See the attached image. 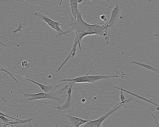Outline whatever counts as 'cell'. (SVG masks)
I'll list each match as a JSON object with an SVG mask.
<instances>
[{
    "mask_svg": "<svg viewBox=\"0 0 159 127\" xmlns=\"http://www.w3.org/2000/svg\"><path fill=\"white\" fill-rule=\"evenodd\" d=\"M66 17L67 22L65 29L66 31L74 30L75 32L80 52L82 50L80 42L85 36L95 34L102 36L105 38L107 36V25H100L96 22H93L92 24L86 23L83 19L81 12L80 10L76 19L70 12H69V15L67 16Z\"/></svg>",
    "mask_w": 159,
    "mask_h": 127,
    "instance_id": "6da1fadb",
    "label": "cell"
},
{
    "mask_svg": "<svg viewBox=\"0 0 159 127\" xmlns=\"http://www.w3.org/2000/svg\"><path fill=\"white\" fill-rule=\"evenodd\" d=\"M69 86L70 85L66 83L64 88L62 89H57L48 93L42 92L34 94L25 93L19 89V90L23 94V96L25 97L24 100L21 99L20 102L21 103L25 101L28 102L39 99H50L55 100L61 103L63 101V98L61 94L63 93V91Z\"/></svg>",
    "mask_w": 159,
    "mask_h": 127,
    "instance_id": "7a4b0ae2",
    "label": "cell"
},
{
    "mask_svg": "<svg viewBox=\"0 0 159 127\" xmlns=\"http://www.w3.org/2000/svg\"><path fill=\"white\" fill-rule=\"evenodd\" d=\"M91 71H89L86 75L83 76H79L73 79H64L61 80V81H69L71 84L75 83L89 82L93 83L102 79H107L111 77H117L123 76L125 75V73H123L119 75L112 76H103L100 74L88 76V74Z\"/></svg>",
    "mask_w": 159,
    "mask_h": 127,
    "instance_id": "3957f363",
    "label": "cell"
},
{
    "mask_svg": "<svg viewBox=\"0 0 159 127\" xmlns=\"http://www.w3.org/2000/svg\"><path fill=\"white\" fill-rule=\"evenodd\" d=\"M34 15L37 16L39 18L46 22L48 24V25L51 27V28L50 31H51L52 29H54L57 32V34L56 36V37L58 36L62 35L68 36L69 35L68 33H69L72 32L71 31H64L62 30L60 26L61 25L65 26V25L61 24L60 21L57 22L52 20L49 18L48 15L39 11L35 12L34 13Z\"/></svg>",
    "mask_w": 159,
    "mask_h": 127,
    "instance_id": "277c9868",
    "label": "cell"
},
{
    "mask_svg": "<svg viewBox=\"0 0 159 127\" xmlns=\"http://www.w3.org/2000/svg\"><path fill=\"white\" fill-rule=\"evenodd\" d=\"M74 83L71 84L66 89V92L68 94L66 99H64V103L60 106L56 107L58 112L61 113H67L73 116L74 115L76 103L71 97L72 88Z\"/></svg>",
    "mask_w": 159,
    "mask_h": 127,
    "instance_id": "5b68a950",
    "label": "cell"
},
{
    "mask_svg": "<svg viewBox=\"0 0 159 127\" xmlns=\"http://www.w3.org/2000/svg\"><path fill=\"white\" fill-rule=\"evenodd\" d=\"M124 104H122L118 105L114 108H113L111 110L101 116L98 119L94 120H91L83 124L80 127H102V124L106 118L111 115Z\"/></svg>",
    "mask_w": 159,
    "mask_h": 127,
    "instance_id": "8992f818",
    "label": "cell"
},
{
    "mask_svg": "<svg viewBox=\"0 0 159 127\" xmlns=\"http://www.w3.org/2000/svg\"><path fill=\"white\" fill-rule=\"evenodd\" d=\"M10 74L12 76L13 75L23 79L30 81L33 82L34 84L39 86L42 89L43 92L45 93H49L52 91L57 90L63 84V83L57 84L56 83H53L52 84H50L48 85H44L36 82L31 79L23 77L20 76L19 75H17L11 73Z\"/></svg>",
    "mask_w": 159,
    "mask_h": 127,
    "instance_id": "52a82bcc",
    "label": "cell"
},
{
    "mask_svg": "<svg viewBox=\"0 0 159 127\" xmlns=\"http://www.w3.org/2000/svg\"><path fill=\"white\" fill-rule=\"evenodd\" d=\"M118 19L116 20L112 24L109 25L107 29V36L105 38L106 41V44H108V42H111L114 44L115 42V34L117 28L116 27V24Z\"/></svg>",
    "mask_w": 159,
    "mask_h": 127,
    "instance_id": "ba28073f",
    "label": "cell"
},
{
    "mask_svg": "<svg viewBox=\"0 0 159 127\" xmlns=\"http://www.w3.org/2000/svg\"><path fill=\"white\" fill-rule=\"evenodd\" d=\"M66 118L71 127H80L83 124L91 120L83 119L69 114L67 115Z\"/></svg>",
    "mask_w": 159,
    "mask_h": 127,
    "instance_id": "9c48e42d",
    "label": "cell"
},
{
    "mask_svg": "<svg viewBox=\"0 0 159 127\" xmlns=\"http://www.w3.org/2000/svg\"><path fill=\"white\" fill-rule=\"evenodd\" d=\"M120 7L118 4V2H117L116 3L115 7L112 11L109 20L104 24L108 26L115 22L116 20L118 19L120 11Z\"/></svg>",
    "mask_w": 159,
    "mask_h": 127,
    "instance_id": "30bf717a",
    "label": "cell"
},
{
    "mask_svg": "<svg viewBox=\"0 0 159 127\" xmlns=\"http://www.w3.org/2000/svg\"><path fill=\"white\" fill-rule=\"evenodd\" d=\"M78 45V40L77 37H75L74 40L73 44V45L72 48L69 54L66 58L65 61L58 68L57 70L56 71V72H58L60 70V69L64 65V64L69 59L70 57H74L76 55V47Z\"/></svg>",
    "mask_w": 159,
    "mask_h": 127,
    "instance_id": "8fae6325",
    "label": "cell"
},
{
    "mask_svg": "<svg viewBox=\"0 0 159 127\" xmlns=\"http://www.w3.org/2000/svg\"><path fill=\"white\" fill-rule=\"evenodd\" d=\"M77 0H70L68 5L70 7L71 13L73 17L76 19L78 12L79 10Z\"/></svg>",
    "mask_w": 159,
    "mask_h": 127,
    "instance_id": "7c38bea8",
    "label": "cell"
},
{
    "mask_svg": "<svg viewBox=\"0 0 159 127\" xmlns=\"http://www.w3.org/2000/svg\"><path fill=\"white\" fill-rule=\"evenodd\" d=\"M34 119L33 118H30L25 120H13L9 121L5 124H4L3 127H5L7 126H9L12 127H15L17 125L20 124L29 123L32 120Z\"/></svg>",
    "mask_w": 159,
    "mask_h": 127,
    "instance_id": "4fadbf2b",
    "label": "cell"
},
{
    "mask_svg": "<svg viewBox=\"0 0 159 127\" xmlns=\"http://www.w3.org/2000/svg\"><path fill=\"white\" fill-rule=\"evenodd\" d=\"M114 88H116V89H118V90H122L123 91H124L125 92H126V93H129V94H132L134 96H136V97H138V98H139V99H143L144 100H145L147 102L150 103H151L152 104H153L155 105V106H156L157 107H159L158 104H157L156 103H155L151 101H150L149 100H148V99H146V98H144L142 97V96L138 95L135 94H134V93H132L130 91H129L127 90H126L123 89L122 88H120L119 87H117V86H115L114 87Z\"/></svg>",
    "mask_w": 159,
    "mask_h": 127,
    "instance_id": "5bb4252c",
    "label": "cell"
},
{
    "mask_svg": "<svg viewBox=\"0 0 159 127\" xmlns=\"http://www.w3.org/2000/svg\"><path fill=\"white\" fill-rule=\"evenodd\" d=\"M129 63L130 64H135L143 67L148 69L150 70H151L153 71L156 72L158 74L159 73L158 70L152 65L141 63L137 62H136L134 60H132Z\"/></svg>",
    "mask_w": 159,
    "mask_h": 127,
    "instance_id": "9a60e30c",
    "label": "cell"
},
{
    "mask_svg": "<svg viewBox=\"0 0 159 127\" xmlns=\"http://www.w3.org/2000/svg\"><path fill=\"white\" fill-rule=\"evenodd\" d=\"M19 24L18 26L17 27V28L16 29L14 30L13 31V32L14 33H16V32H17L18 31H20V32L22 31V30H21V29L23 28V27L22 26V24L19 21Z\"/></svg>",
    "mask_w": 159,
    "mask_h": 127,
    "instance_id": "2e32d148",
    "label": "cell"
},
{
    "mask_svg": "<svg viewBox=\"0 0 159 127\" xmlns=\"http://www.w3.org/2000/svg\"><path fill=\"white\" fill-rule=\"evenodd\" d=\"M21 65L24 68H27L29 65V62L27 60H24L21 61Z\"/></svg>",
    "mask_w": 159,
    "mask_h": 127,
    "instance_id": "e0dca14e",
    "label": "cell"
},
{
    "mask_svg": "<svg viewBox=\"0 0 159 127\" xmlns=\"http://www.w3.org/2000/svg\"><path fill=\"white\" fill-rule=\"evenodd\" d=\"M120 99L121 102H122L126 99L123 93V91L122 90H120Z\"/></svg>",
    "mask_w": 159,
    "mask_h": 127,
    "instance_id": "ac0fdd59",
    "label": "cell"
},
{
    "mask_svg": "<svg viewBox=\"0 0 159 127\" xmlns=\"http://www.w3.org/2000/svg\"><path fill=\"white\" fill-rule=\"evenodd\" d=\"M131 99H132V98L130 99H126L125 100V101H123L121 102L120 103H117L116 105H115L114 106V107H113V108H114V107H116L118 105H120V104H126L127 102L131 101Z\"/></svg>",
    "mask_w": 159,
    "mask_h": 127,
    "instance_id": "d6986e66",
    "label": "cell"
},
{
    "mask_svg": "<svg viewBox=\"0 0 159 127\" xmlns=\"http://www.w3.org/2000/svg\"><path fill=\"white\" fill-rule=\"evenodd\" d=\"M99 16L101 20L106 22V23L108 22L107 17L105 14L100 15Z\"/></svg>",
    "mask_w": 159,
    "mask_h": 127,
    "instance_id": "ffe728a7",
    "label": "cell"
},
{
    "mask_svg": "<svg viewBox=\"0 0 159 127\" xmlns=\"http://www.w3.org/2000/svg\"><path fill=\"white\" fill-rule=\"evenodd\" d=\"M0 115L2 116H5V117H8V118H9L11 119H14L15 120H20L19 119H17L16 118H15L11 117L10 116H9L8 115H6L5 114H4L3 113L0 112Z\"/></svg>",
    "mask_w": 159,
    "mask_h": 127,
    "instance_id": "44dd1931",
    "label": "cell"
},
{
    "mask_svg": "<svg viewBox=\"0 0 159 127\" xmlns=\"http://www.w3.org/2000/svg\"><path fill=\"white\" fill-rule=\"evenodd\" d=\"M0 71H4V72H5L7 73H8V74H9V75L10 74V72H8V71H7L6 69H2V68H0Z\"/></svg>",
    "mask_w": 159,
    "mask_h": 127,
    "instance_id": "7402d4cb",
    "label": "cell"
},
{
    "mask_svg": "<svg viewBox=\"0 0 159 127\" xmlns=\"http://www.w3.org/2000/svg\"><path fill=\"white\" fill-rule=\"evenodd\" d=\"M151 114L154 117V118H155V121H156V123L157 124L158 126H159V124H158V123L157 122V120L156 119V118H155V116L153 114V113H151Z\"/></svg>",
    "mask_w": 159,
    "mask_h": 127,
    "instance_id": "603a6c76",
    "label": "cell"
},
{
    "mask_svg": "<svg viewBox=\"0 0 159 127\" xmlns=\"http://www.w3.org/2000/svg\"><path fill=\"white\" fill-rule=\"evenodd\" d=\"M77 2L78 4H81L84 1L83 0H77Z\"/></svg>",
    "mask_w": 159,
    "mask_h": 127,
    "instance_id": "cb8c5ba5",
    "label": "cell"
},
{
    "mask_svg": "<svg viewBox=\"0 0 159 127\" xmlns=\"http://www.w3.org/2000/svg\"><path fill=\"white\" fill-rule=\"evenodd\" d=\"M86 101V100L85 99H83L82 100V101L83 102H85Z\"/></svg>",
    "mask_w": 159,
    "mask_h": 127,
    "instance_id": "d4e9b609",
    "label": "cell"
},
{
    "mask_svg": "<svg viewBox=\"0 0 159 127\" xmlns=\"http://www.w3.org/2000/svg\"><path fill=\"white\" fill-rule=\"evenodd\" d=\"M156 109L157 111H159V107H157L156 108Z\"/></svg>",
    "mask_w": 159,
    "mask_h": 127,
    "instance_id": "484cf974",
    "label": "cell"
},
{
    "mask_svg": "<svg viewBox=\"0 0 159 127\" xmlns=\"http://www.w3.org/2000/svg\"><path fill=\"white\" fill-rule=\"evenodd\" d=\"M0 123H3V122L1 120H0Z\"/></svg>",
    "mask_w": 159,
    "mask_h": 127,
    "instance_id": "4316f807",
    "label": "cell"
}]
</instances>
